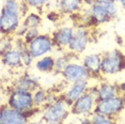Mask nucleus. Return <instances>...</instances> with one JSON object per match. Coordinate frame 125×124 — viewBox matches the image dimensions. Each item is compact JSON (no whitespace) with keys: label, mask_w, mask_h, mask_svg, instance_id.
Here are the masks:
<instances>
[{"label":"nucleus","mask_w":125,"mask_h":124,"mask_svg":"<svg viewBox=\"0 0 125 124\" xmlns=\"http://www.w3.org/2000/svg\"><path fill=\"white\" fill-rule=\"evenodd\" d=\"M21 14L5 10L2 8L0 13V30L1 35H13L21 25Z\"/></svg>","instance_id":"obj_7"},{"label":"nucleus","mask_w":125,"mask_h":124,"mask_svg":"<svg viewBox=\"0 0 125 124\" xmlns=\"http://www.w3.org/2000/svg\"><path fill=\"white\" fill-rule=\"evenodd\" d=\"M96 86L90 87L88 92L71 105V114L77 117H91L96 104Z\"/></svg>","instance_id":"obj_4"},{"label":"nucleus","mask_w":125,"mask_h":124,"mask_svg":"<svg viewBox=\"0 0 125 124\" xmlns=\"http://www.w3.org/2000/svg\"><path fill=\"white\" fill-rule=\"evenodd\" d=\"M95 1H97V2H116L118 0H95Z\"/></svg>","instance_id":"obj_30"},{"label":"nucleus","mask_w":125,"mask_h":124,"mask_svg":"<svg viewBox=\"0 0 125 124\" xmlns=\"http://www.w3.org/2000/svg\"><path fill=\"white\" fill-rule=\"evenodd\" d=\"M42 121L45 123H64L71 114V107L63 97L58 96L42 109Z\"/></svg>","instance_id":"obj_1"},{"label":"nucleus","mask_w":125,"mask_h":124,"mask_svg":"<svg viewBox=\"0 0 125 124\" xmlns=\"http://www.w3.org/2000/svg\"><path fill=\"white\" fill-rule=\"evenodd\" d=\"M14 42H15V38L12 35H2L1 36V43H0V52L4 53L8 50L14 48Z\"/></svg>","instance_id":"obj_23"},{"label":"nucleus","mask_w":125,"mask_h":124,"mask_svg":"<svg viewBox=\"0 0 125 124\" xmlns=\"http://www.w3.org/2000/svg\"><path fill=\"white\" fill-rule=\"evenodd\" d=\"M22 25L27 28V29H31V28H39L40 25L42 24V17L35 12H31L26 17L22 19Z\"/></svg>","instance_id":"obj_21"},{"label":"nucleus","mask_w":125,"mask_h":124,"mask_svg":"<svg viewBox=\"0 0 125 124\" xmlns=\"http://www.w3.org/2000/svg\"><path fill=\"white\" fill-rule=\"evenodd\" d=\"M29 117L15 109L11 108L9 105H3L0 114V124H27Z\"/></svg>","instance_id":"obj_11"},{"label":"nucleus","mask_w":125,"mask_h":124,"mask_svg":"<svg viewBox=\"0 0 125 124\" xmlns=\"http://www.w3.org/2000/svg\"><path fill=\"white\" fill-rule=\"evenodd\" d=\"M27 47L33 58L38 60L44 56H47V53L52 52L55 48V44H53L52 35L41 33L34 40L29 42L27 44Z\"/></svg>","instance_id":"obj_6"},{"label":"nucleus","mask_w":125,"mask_h":124,"mask_svg":"<svg viewBox=\"0 0 125 124\" xmlns=\"http://www.w3.org/2000/svg\"><path fill=\"white\" fill-rule=\"evenodd\" d=\"M91 40L90 29L87 27L79 26L75 28V32H74L73 39L71 41V44L69 46V52L75 55H80L86 50L88 45Z\"/></svg>","instance_id":"obj_9"},{"label":"nucleus","mask_w":125,"mask_h":124,"mask_svg":"<svg viewBox=\"0 0 125 124\" xmlns=\"http://www.w3.org/2000/svg\"><path fill=\"white\" fill-rule=\"evenodd\" d=\"M41 33H40V29L39 28H31V29H28L26 34L24 35V40L25 42L28 44L29 42H31L32 40H34V39L36 38V36H39Z\"/></svg>","instance_id":"obj_26"},{"label":"nucleus","mask_w":125,"mask_h":124,"mask_svg":"<svg viewBox=\"0 0 125 124\" xmlns=\"http://www.w3.org/2000/svg\"><path fill=\"white\" fill-rule=\"evenodd\" d=\"M125 109V104L122 95L107 98V100L96 101L93 114H97L105 117L115 119L119 114Z\"/></svg>","instance_id":"obj_5"},{"label":"nucleus","mask_w":125,"mask_h":124,"mask_svg":"<svg viewBox=\"0 0 125 124\" xmlns=\"http://www.w3.org/2000/svg\"><path fill=\"white\" fill-rule=\"evenodd\" d=\"M35 69L41 73H52L55 71V58L52 56H44L35 62Z\"/></svg>","instance_id":"obj_20"},{"label":"nucleus","mask_w":125,"mask_h":124,"mask_svg":"<svg viewBox=\"0 0 125 124\" xmlns=\"http://www.w3.org/2000/svg\"><path fill=\"white\" fill-rule=\"evenodd\" d=\"M74 32H75V28L72 26H62L57 28L52 34L55 47L60 49L69 48Z\"/></svg>","instance_id":"obj_12"},{"label":"nucleus","mask_w":125,"mask_h":124,"mask_svg":"<svg viewBox=\"0 0 125 124\" xmlns=\"http://www.w3.org/2000/svg\"><path fill=\"white\" fill-rule=\"evenodd\" d=\"M82 64L91 74L92 78H101L102 76V53H89L82 59Z\"/></svg>","instance_id":"obj_14"},{"label":"nucleus","mask_w":125,"mask_h":124,"mask_svg":"<svg viewBox=\"0 0 125 124\" xmlns=\"http://www.w3.org/2000/svg\"><path fill=\"white\" fill-rule=\"evenodd\" d=\"M122 96H123V100H124V104H125V94H123V95H122Z\"/></svg>","instance_id":"obj_33"},{"label":"nucleus","mask_w":125,"mask_h":124,"mask_svg":"<svg viewBox=\"0 0 125 124\" xmlns=\"http://www.w3.org/2000/svg\"><path fill=\"white\" fill-rule=\"evenodd\" d=\"M59 13L64 15H74L83 8L82 0H55Z\"/></svg>","instance_id":"obj_17"},{"label":"nucleus","mask_w":125,"mask_h":124,"mask_svg":"<svg viewBox=\"0 0 125 124\" xmlns=\"http://www.w3.org/2000/svg\"><path fill=\"white\" fill-rule=\"evenodd\" d=\"M121 95L119 90V84L112 83L109 81H103L96 86V98L97 101L107 100L115 96Z\"/></svg>","instance_id":"obj_16"},{"label":"nucleus","mask_w":125,"mask_h":124,"mask_svg":"<svg viewBox=\"0 0 125 124\" xmlns=\"http://www.w3.org/2000/svg\"><path fill=\"white\" fill-rule=\"evenodd\" d=\"M79 124H91V118L90 117H83V119L80 121Z\"/></svg>","instance_id":"obj_28"},{"label":"nucleus","mask_w":125,"mask_h":124,"mask_svg":"<svg viewBox=\"0 0 125 124\" xmlns=\"http://www.w3.org/2000/svg\"><path fill=\"white\" fill-rule=\"evenodd\" d=\"M125 70V53L111 49L102 53V75L111 76Z\"/></svg>","instance_id":"obj_3"},{"label":"nucleus","mask_w":125,"mask_h":124,"mask_svg":"<svg viewBox=\"0 0 125 124\" xmlns=\"http://www.w3.org/2000/svg\"><path fill=\"white\" fill-rule=\"evenodd\" d=\"M27 124H42L41 122H38V121H29Z\"/></svg>","instance_id":"obj_31"},{"label":"nucleus","mask_w":125,"mask_h":124,"mask_svg":"<svg viewBox=\"0 0 125 124\" xmlns=\"http://www.w3.org/2000/svg\"><path fill=\"white\" fill-rule=\"evenodd\" d=\"M1 61H2V64L4 66L9 67V69L16 70V69L24 67L22 60H21V52L17 48H15V47L8 50L7 52L2 53Z\"/></svg>","instance_id":"obj_18"},{"label":"nucleus","mask_w":125,"mask_h":124,"mask_svg":"<svg viewBox=\"0 0 125 124\" xmlns=\"http://www.w3.org/2000/svg\"><path fill=\"white\" fill-rule=\"evenodd\" d=\"M52 95V94H50L48 91H46L45 89H42L41 87H40L39 89H36L35 91L33 92V102H34V106L36 108L43 109L47 104L52 103L53 101L58 97L57 95L50 97Z\"/></svg>","instance_id":"obj_19"},{"label":"nucleus","mask_w":125,"mask_h":124,"mask_svg":"<svg viewBox=\"0 0 125 124\" xmlns=\"http://www.w3.org/2000/svg\"><path fill=\"white\" fill-rule=\"evenodd\" d=\"M75 56H76L75 53H72L69 52V53H65V55H62L60 57L56 58L55 59V71L57 73H59V74H61V72L65 69V66L70 62H72L71 61V58L75 57Z\"/></svg>","instance_id":"obj_22"},{"label":"nucleus","mask_w":125,"mask_h":124,"mask_svg":"<svg viewBox=\"0 0 125 124\" xmlns=\"http://www.w3.org/2000/svg\"><path fill=\"white\" fill-rule=\"evenodd\" d=\"M119 90H120L121 95L125 94V80H124V81H122L121 83H119Z\"/></svg>","instance_id":"obj_27"},{"label":"nucleus","mask_w":125,"mask_h":124,"mask_svg":"<svg viewBox=\"0 0 125 124\" xmlns=\"http://www.w3.org/2000/svg\"><path fill=\"white\" fill-rule=\"evenodd\" d=\"M91 124H116L115 119L109 117H105L97 114H93L91 115Z\"/></svg>","instance_id":"obj_24"},{"label":"nucleus","mask_w":125,"mask_h":124,"mask_svg":"<svg viewBox=\"0 0 125 124\" xmlns=\"http://www.w3.org/2000/svg\"><path fill=\"white\" fill-rule=\"evenodd\" d=\"M27 8L32 9H42L45 5H47L52 0H21Z\"/></svg>","instance_id":"obj_25"},{"label":"nucleus","mask_w":125,"mask_h":124,"mask_svg":"<svg viewBox=\"0 0 125 124\" xmlns=\"http://www.w3.org/2000/svg\"><path fill=\"white\" fill-rule=\"evenodd\" d=\"M45 124H64V123H45Z\"/></svg>","instance_id":"obj_32"},{"label":"nucleus","mask_w":125,"mask_h":124,"mask_svg":"<svg viewBox=\"0 0 125 124\" xmlns=\"http://www.w3.org/2000/svg\"><path fill=\"white\" fill-rule=\"evenodd\" d=\"M89 88V80H79L71 83V86L62 93L61 96L71 107V105L73 103H75L81 95H83L86 92H88Z\"/></svg>","instance_id":"obj_10"},{"label":"nucleus","mask_w":125,"mask_h":124,"mask_svg":"<svg viewBox=\"0 0 125 124\" xmlns=\"http://www.w3.org/2000/svg\"><path fill=\"white\" fill-rule=\"evenodd\" d=\"M118 4H119V7L122 8L124 11H125V0H118Z\"/></svg>","instance_id":"obj_29"},{"label":"nucleus","mask_w":125,"mask_h":124,"mask_svg":"<svg viewBox=\"0 0 125 124\" xmlns=\"http://www.w3.org/2000/svg\"><path fill=\"white\" fill-rule=\"evenodd\" d=\"M11 108L21 111L22 114H26L30 117V114L33 111H42V109L36 108L33 102V92L24 91V90L13 89L8 96V103Z\"/></svg>","instance_id":"obj_2"},{"label":"nucleus","mask_w":125,"mask_h":124,"mask_svg":"<svg viewBox=\"0 0 125 124\" xmlns=\"http://www.w3.org/2000/svg\"><path fill=\"white\" fill-rule=\"evenodd\" d=\"M40 88V81L34 75L25 73L21 77H18L14 83V88L16 90H24V91L34 92Z\"/></svg>","instance_id":"obj_15"},{"label":"nucleus","mask_w":125,"mask_h":124,"mask_svg":"<svg viewBox=\"0 0 125 124\" xmlns=\"http://www.w3.org/2000/svg\"><path fill=\"white\" fill-rule=\"evenodd\" d=\"M61 75L63 79L66 83H73L79 80H91L93 79L92 76L86 67L83 66L82 63H78V62H70L65 69L61 72Z\"/></svg>","instance_id":"obj_8"},{"label":"nucleus","mask_w":125,"mask_h":124,"mask_svg":"<svg viewBox=\"0 0 125 124\" xmlns=\"http://www.w3.org/2000/svg\"><path fill=\"white\" fill-rule=\"evenodd\" d=\"M88 14H89L93 25H102L112 21L110 15L108 14L105 2H97L95 1L92 5L87 8Z\"/></svg>","instance_id":"obj_13"}]
</instances>
